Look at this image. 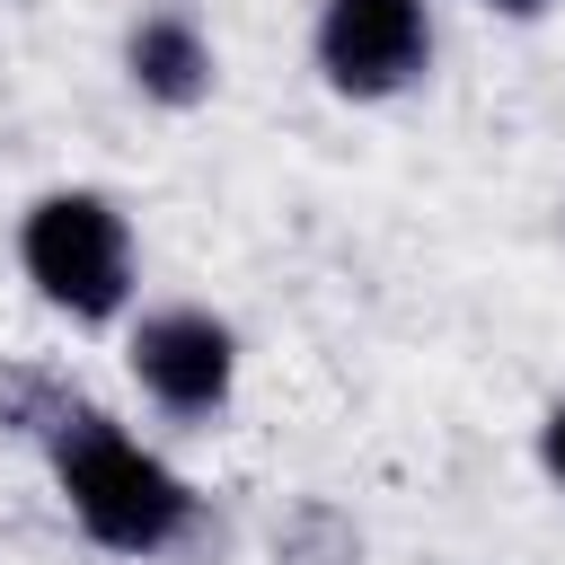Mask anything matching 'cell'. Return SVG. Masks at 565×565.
Wrapping results in <instances>:
<instances>
[{
    "label": "cell",
    "instance_id": "obj_1",
    "mask_svg": "<svg viewBox=\"0 0 565 565\" xmlns=\"http://www.w3.org/2000/svg\"><path fill=\"white\" fill-rule=\"evenodd\" d=\"M53 477H62L71 521H79L97 547H115V556H159V547H177V539L194 530L185 477H177L159 450H141L124 424L88 415V406L53 415Z\"/></svg>",
    "mask_w": 565,
    "mask_h": 565
},
{
    "label": "cell",
    "instance_id": "obj_2",
    "mask_svg": "<svg viewBox=\"0 0 565 565\" xmlns=\"http://www.w3.org/2000/svg\"><path fill=\"white\" fill-rule=\"evenodd\" d=\"M18 265H26V282H35L53 309H71V318H115L124 291H132V230H124V212H115L106 194L62 185V194L26 203V221H18Z\"/></svg>",
    "mask_w": 565,
    "mask_h": 565
},
{
    "label": "cell",
    "instance_id": "obj_3",
    "mask_svg": "<svg viewBox=\"0 0 565 565\" xmlns=\"http://www.w3.org/2000/svg\"><path fill=\"white\" fill-rule=\"evenodd\" d=\"M433 62L424 0H327L318 9V71L344 97H397Z\"/></svg>",
    "mask_w": 565,
    "mask_h": 565
},
{
    "label": "cell",
    "instance_id": "obj_4",
    "mask_svg": "<svg viewBox=\"0 0 565 565\" xmlns=\"http://www.w3.org/2000/svg\"><path fill=\"white\" fill-rule=\"evenodd\" d=\"M132 380L168 415H212V406H230L238 344H230V327L212 309H150L132 327Z\"/></svg>",
    "mask_w": 565,
    "mask_h": 565
},
{
    "label": "cell",
    "instance_id": "obj_5",
    "mask_svg": "<svg viewBox=\"0 0 565 565\" xmlns=\"http://www.w3.org/2000/svg\"><path fill=\"white\" fill-rule=\"evenodd\" d=\"M124 62H132V88L159 97V106H194V97H212V44H203V26L177 18V9L141 18L132 44H124Z\"/></svg>",
    "mask_w": 565,
    "mask_h": 565
},
{
    "label": "cell",
    "instance_id": "obj_6",
    "mask_svg": "<svg viewBox=\"0 0 565 565\" xmlns=\"http://www.w3.org/2000/svg\"><path fill=\"white\" fill-rule=\"evenodd\" d=\"M539 459H547V477L565 486V406H547V424H539Z\"/></svg>",
    "mask_w": 565,
    "mask_h": 565
},
{
    "label": "cell",
    "instance_id": "obj_7",
    "mask_svg": "<svg viewBox=\"0 0 565 565\" xmlns=\"http://www.w3.org/2000/svg\"><path fill=\"white\" fill-rule=\"evenodd\" d=\"M494 9H539V0H494Z\"/></svg>",
    "mask_w": 565,
    "mask_h": 565
}]
</instances>
